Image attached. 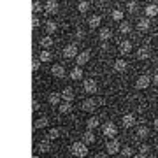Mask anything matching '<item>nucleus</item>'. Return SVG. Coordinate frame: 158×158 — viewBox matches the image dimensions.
Segmentation results:
<instances>
[{
	"instance_id": "obj_44",
	"label": "nucleus",
	"mask_w": 158,
	"mask_h": 158,
	"mask_svg": "<svg viewBox=\"0 0 158 158\" xmlns=\"http://www.w3.org/2000/svg\"><path fill=\"white\" fill-rule=\"evenodd\" d=\"M153 81H155V85H158V74H155V77H153Z\"/></svg>"
},
{
	"instance_id": "obj_1",
	"label": "nucleus",
	"mask_w": 158,
	"mask_h": 158,
	"mask_svg": "<svg viewBox=\"0 0 158 158\" xmlns=\"http://www.w3.org/2000/svg\"><path fill=\"white\" fill-rule=\"evenodd\" d=\"M70 151H72L74 156H86L88 155V148H86V142H74L72 148H70Z\"/></svg>"
},
{
	"instance_id": "obj_29",
	"label": "nucleus",
	"mask_w": 158,
	"mask_h": 158,
	"mask_svg": "<svg viewBox=\"0 0 158 158\" xmlns=\"http://www.w3.org/2000/svg\"><path fill=\"white\" fill-rule=\"evenodd\" d=\"M72 111V106H70V102H63V104H60V113L62 114H67Z\"/></svg>"
},
{
	"instance_id": "obj_45",
	"label": "nucleus",
	"mask_w": 158,
	"mask_h": 158,
	"mask_svg": "<svg viewBox=\"0 0 158 158\" xmlns=\"http://www.w3.org/2000/svg\"><path fill=\"white\" fill-rule=\"evenodd\" d=\"M132 158H146V156H144V155H141V153H139V155H135V156H132Z\"/></svg>"
},
{
	"instance_id": "obj_7",
	"label": "nucleus",
	"mask_w": 158,
	"mask_h": 158,
	"mask_svg": "<svg viewBox=\"0 0 158 158\" xmlns=\"http://www.w3.org/2000/svg\"><path fill=\"white\" fill-rule=\"evenodd\" d=\"M77 56V46L76 44H69L63 49V58H76Z\"/></svg>"
},
{
	"instance_id": "obj_38",
	"label": "nucleus",
	"mask_w": 158,
	"mask_h": 158,
	"mask_svg": "<svg viewBox=\"0 0 158 158\" xmlns=\"http://www.w3.org/2000/svg\"><path fill=\"white\" fill-rule=\"evenodd\" d=\"M76 39L83 40V39H85V32H83V30H76Z\"/></svg>"
},
{
	"instance_id": "obj_25",
	"label": "nucleus",
	"mask_w": 158,
	"mask_h": 158,
	"mask_svg": "<svg viewBox=\"0 0 158 158\" xmlns=\"http://www.w3.org/2000/svg\"><path fill=\"white\" fill-rule=\"evenodd\" d=\"M137 28L141 30V32H146V30L149 28V21H148L146 18H142V19H139V21H137Z\"/></svg>"
},
{
	"instance_id": "obj_15",
	"label": "nucleus",
	"mask_w": 158,
	"mask_h": 158,
	"mask_svg": "<svg viewBox=\"0 0 158 158\" xmlns=\"http://www.w3.org/2000/svg\"><path fill=\"white\" fill-rule=\"evenodd\" d=\"M98 125H100V119L97 118V116H91V118H88V119H86V127H88L90 130L98 128Z\"/></svg>"
},
{
	"instance_id": "obj_47",
	"label": "nucleus",
	"mask_w": 158,
	"mask_h": 158,
	"mask_svg": "<svg viewBox=\"0 0 158 158\" xmlns=\"http://www.w3.org/2000/svg\"><path fill=\"white\" fill-rule=\"evenodd\" d=\"M56 158H60V156H56Z\"/></svg>"
},
{
	"instance_id": "obj_14",
	"label": "nucleus",
	"mask_w": 158,
	"mask_h": 158,
	"mask_svg": "<svg viewBox=\"0 0 158 158\" xmlns=\"http://www.w3.org/2000/svg\"><path fill=\"white\" fill-rule=\"evenodd\" d=\"M130 51H132V42H130V40L119 42V53H121V55H128Z\"/></svg>"
},
{
	"instance_id": "obj_4",
	"label": "nucleus",
	"mask_w": 158,
	"mask_h": 158,
	"mask_svg": "<svg viewBox=\"0 0 158 158\" xmlns=\"http://www.w3.org/2000/svg\"><path fill=\"white\" fill-rule=\"evenodd\" d=\"M83 90H85L86 93H90V95L97 93V81L95 79H86L85 83H83Z\"/></svg>"
},
{
	"instance_id": "obj_28",
	"label": "nucleus",
	"mask_w": 158,
	"mask_h": 158,
	"mask_svg": "<svg viewBox=\"0 0 158 158\" xmlns=\"http://www.w3.org/2000/svg\"><path fill=\"white\" fill-rule=\"evenodd\" d=\"M156 14H158V6H153L151 4V6L146 7V16L151 18V16H156Z\"/></svg>"
},
{
	"instance_id": "obj_35",
	"label": "nucleus",
	"mask_w": 158,
	"mask_h": 158,
	"mask_svg": "<svg viewBox=\"0 0 158 158\" xmlns=\"http://www.w3.org/2000/svg\"><path fill=\"white\" fill-rule=\"evenodd\" d=\"M88 7H90V6H88V2H79L77 9H79L81 12H86V11H88Z\"/></svg>"
},
{
	"instance_id": "obj_2",
	"label": "nucleus",
	"mask_w": 158,
	"mask_h": 158,
	"mask_svg": "<svg viewBox=\"0 0 158 158\" xmlns=\"http://www.w3.org/2000/svg\"><path fill=\"white\" fill-rule=\"evenodd\" d=\"M102 132H104V135L106 137H116V134H118V127H116L114 123H104Z\"/></svg>"
},
{
	"instance_id": "obj_31",
	"label": "nucleus",
	"mask_w": 158,
	"mask_h": 158,
	"mask_svg": "<svg viewBox=\"0 0 158 158\" xmlns=\"http://www.w3.org/2000/svg\"><path fill=\"white\" fill-rule=\"evenodd\" d=\"M40 46H42V48H51V46H53V39H51V37H42V39H40Z\"/></svg>"
},
{
	"instance_id": "obj_33",
	"label": "nucleus",
	"mask_w": 158,
	"mask_h": 158,
	"mask_svg": "<svg viewBox=\"0 0 158 158\" xmlns=\"http://www.w3.org/2000/svg\"><path fill=\"white\" fill-rule=\"evenodd\" d=\"M113 19H116V21H121V19H123V11H119V9L113 11Z\"/></svg>"
},
{
	"instance_id": "obj_41",
	"label": "nucleus",
	"mask_w": 158,
	"mask_h": 158,
	"mask_svg": "<svg viewBox=\"0 0 158 158\" xmlns=\"http://www.w3.org/2000/svg\"><path fill=\"white\" fill-rule=\"evenodd\" d=\"M39 109H40V104L37 100H34V111H39Z\"/></svg>"
},
{
	"instance_id": "obj_30",
	"label": "nucleus",
	"mask_w": 158,
	"mask_h": 158,
	"mask_svg": "<svg viewBox=\"0 0 158 158\" xmlns=\"http://www.w3.org/2000/svg\"><path fill=\"white\" fill-rule=\"evenodd\" d=\"M58 137H60V130L58 128H51L49 132H48V139H49V141H55Z\"/></svg>"
},
{
	"instance_id": "obj_37",
	"label": "nucleus",
	"mask_w": 158,
	"mask_h": 158,
	"mask_svg": "<svg viewBox=\"0 0 158 158\" xmlns=\"http://www.w3.org/2000/svg\"><path fill=\"white\" fill-rule=\"evenodd\" d=\"M139 151H141V155H146L149 151V146L148 144H142V146H139Z\"/></svg>"
},
{
	"instance_id": "obj_5",
	"label": "nucleus",
	"mask_w": 158,
	"mask_h": 158,
	"mask_svg": "<svg viewBox=\"0 0 158 158\" xmlns=\"http://www.w3.org/2000/svg\"><path fill=\"white\" fill-rule=\"evenodd\" d=\"M81 107L85 109L86 113H93V111L97 109V100L95 98H86V100H83Z\"/></svg>"
},
{
	"instance_id": "obj_12",
	"label": "nucleus",
	"mask_w": 158,
	"mask_h": 158,
	"mask_svg": "<svg viewBox=\"0 0 158 158\" xmlns=\"http://www.w3.org/2000/svg\"><path fill=\"white\" fill-rule=\"evenodd\" d=\"M121 121H123L125 128H130V127H134V125H135V116H134V114H125Z\"/></svg>"
},
{
	"instance_id": "obj_40",
	"label": "nucleus",
	"mask_w": 158,
	"mask_h": 158,
	"mask_svg": "<svg viewBox=\"0 0 158 158\" xmlns=\"http://www.w3.org/2000/svg\"><path fill=\"white\" fill-rule=\"evenodd\" d=\"M32 69H34V72H37L40 69V60H34V63H32Z\"/></svg>"
},
{
	"instance_id": "obj_10",
	"label": "nucleus",
	"mask_w": 158,
	"mask_h": 158,
	"mask_svg": "<svg viewBox=\"0 0 158 158\" xmlns=\"http://www.w3.org/2000/svg\"><path fill=\"white\" fill-rule=\"evenodd\" d=\"M44 11L49 12V14H55V12L58 11V2L56 0H48L46 6H44Z\"/></svg>"
},
{
	"instance_id": "obj_32",
	"label": "nucleus",
	"mask_w": 158,
	"mask_h": 158,
	"mask_svg": "<svg viewBox=\"0 0 158 158\" xmlns=\"http://www.w3.org/2000/svg\"><path fill=\"white\" fill-rule=\"evenodd\" d=\"M46 30H48L49 34L56 32V23H55V21H48V23H46Z\"/></svg>"
},
{
	"instance_id": "obj_13",
	"label": "nucleus",
	"mask_w": 158,
	"mask_h": 158,
	"mask_svg": "<svg viewBox=\"0 0 158 158\" xmlns=\"http://www.w3.org/2000/svg\"><path fill=\"white\" fill-rule=\"evenodd\" d=\"M97 141V137H95V134H93V130H86L85 132V135H83V142H86V144H93V142Z\"/></svg>"
},
{
	"instance_id": "obj_24",
	"label": "nucleus",
	"mask_w": 158,
	"mask_h": 158,
	"mask_svg": "<svg viewBox=\"0 0 158 158\" xmlns=\"http://www.w3.org/2000/svg\"><path fill=\"white\" fill-rule=\"evenodd\" d=\"M113 67H114L116 72H123V70H127V62H125V60H116Z\"/></svg>"
},
{
	"instance_id": "obj_46",
	"label": "nucleus",
	"mask_w": 158,
	"mask_h": 158,
	"mask_svg": "<svg viewBox=\"0 0 158 158\" xmlns=\"http://www.w3.org/2000/svg\"><path fill=\"white\" fill-rule=\"evenodd\" d=\"M155 130H156V132H158V118L155 119Z\"/></svg>"
},
{
	"instance_id": "obj_21",
	"label": "nucleus",
	"mask_w": 158,
	"mask_h": 158,
	"mask_svg": "<svg viewBox=\"0 0 158 158\" xmlns=\"http://www.w3.org/2000/svg\"><path fill=\"white\" fill-rule=\"evenodd\" d=\"M113 37V32L109 28H100V32H98V39H102V40H109Z\"/></svg>"
},
{
	"instance_id": "obj_27",
	"label": "nucleus",
	"mask_w": 158,
	"mask_h": 158,
	"mask_svg": "<svg viewBox=\"0 0 158 158\" xmlns=\"http://www.w3.org/2000/svg\"><path fill=\"white\" fill-rule=\"evenodd\" d=\"M119 153H121V156H125V158H128V156H134V149L130 146H125V148H121L119 149Z\"/></svg>"
},
{
	"instance_id": "obj_8",
	"label": "nucleus",
	"mask_w": 158,
	"mask_h": 158,
	"mask_svg": "<svg viewBox=\"0 0 158 158\" xmlns=\"http://www.w3.org/2000/svg\"><path fill=\"white\" fill-rule=\"evenodd\" d=\"M51 74L58 79L65 77V67H63V65H53V67H51Z\"/></svg>"
},
{
	"instance_id": "obj_22",
	"label": "nucleus",
	"mask_w": 158,
	"mask_h": 158,
	"mask_svg": "<svg viewBox=\"0 0 158 158\" xmlns=\"http://www.w3.org/2000/svg\"><path fill=\"white\" fill-rule=\"evenodd\" d=\"M49 149H51L49 141H42V142H39V144H37V151H39V153H48Z\"/></svg>"
},
{
	"instance_id": "obj_17",
	"label": "nucleus",
	"mask_w": 158,
	"mask_h": 158,
	"mask_svg": "<svg viewBox=\"0 0 158 158\" xmlns=\"http://www.w3.org/2000/svg\"><path fill=\"white\" fill-rule=\"evenodd\" d=\"M60 100H62V95L60 93H49V97H48V102H49L51 106H58Z\"/></svg>"
},
{
	"instance_id": "obj_43",
	"label": "nucleus",
	"mask_w": 158,
	"mask_h": 158,
	"mask_svg": "<svg viewBox=\"0 0 158 158\" xmlns=\"http://www.w3.org/2000/svg\"><path fill=\"white\" fill-rule=\"evenodd\" d=\"M40 23H39V18H34V28H37Z\"/></svg>"
},
{
	"instance_id": "obj_18",
	"label": "nucleus",
	"mask_w": 158,
	"mask_h": 158,
	"mask_svg": "<svg viewBox=\"0 0 158 158\" xmlns=\"http://www.w3.org/2000/svg\"><path fill=\"white\" fill-rule=\"evenodd\" d=\"M48 123H49V119L46 118V116H42V118H37L34 123V128H44V127H48Z\"/></svg>"
},
{
	"instance_id": "obj_16",
	"label": "nucleus",
	"mask_w": 158,
	"mask_h": 158,
	"mask_svg": "<svg viewBox=\"0 0 158 158\" xmlns=\"http://www.w3.org/2000/svg\"><path fill=\"white\" fill-rule=\"evenodd\" d=\"M70 79L72 81H81L83 79V70H81V67H74L70 70Z\"/></svg>"
},
{
	"instance_id": "obj_42",
	"label": "nucleus",
	"mask_w": 158,
	"mask_h": 158,
	"mask_svg": "<svg viewBox=\"0 0 158 158\" xmlns=\"http://www.w3.org/2000/svg\"><path fill=\"white\" fill-rule=\"evenodd\" d=\"M95 158H107V155H106V153H97Z\"/></svg>"
},
{
	"instance_id": "obj_6",
	"label": "nucleus",
	"mask_w": 158,
	"mask_h": 158,
	"mask_svg": "<svg viewBox=\"0 0 158 158\" xmlns=\"http://www.w3.org/2000/svg\"><path fill=\"white\" fill-rule=\"evenodd\" d=\"M149 83H151V77L144 74V76H139V77H137L135 86L139 88V90H144V88H148V86H149Z\"/></svg>"
},
{
	"instance_id": "obj_20",
	"label": "nucleus",
	"mask_w": 158,
	"mask_h": 158,
	"mask_svg": "<svg viewBox=\"0 0 158 158\" xmlns=\"http://www.w3.org/2000/svg\"><path fill=\"white\" fill-rule=\"evenodd\" d=\"M51 58H53V55H51L48 49H42L39 53V60H40V63H44V62H51Z\"/></svg>"
},
{
	"instance_id": "obj_34",
	"label": "nucleus",
	"mask_w": 158,
	"mask_h": 158,
	"mask_svg": "<svg viewBox=\"0 0 158 158\" xmlns=\"http://www.w3.org/2000/svg\"><path fill=\"white\" fill-rule=\"evenodd\" d=\"M119 32H121V34H128L130 32V25L128 23H121V25H119Z\"/></svg>"
},
{
	"instance_id": "obj_19",
	"label": "nucleus",
	"mask_w": 158,
	"mask_h": 158,
	"mask_svg": "<svg viewBox=\"0 0 158 158\" xmlns=\"http://www.w3.org/2000/svg\"><path fill=\"white\" fill-rule=\"evenodd\" d=\"M100 16L98 14H93V16H90V19H88V25H90V28H97L98 25H100Z\"/></svg>"
},
{
	"instance_id": "obj_9",
	"label": "nucleus",
	"mask_w": 158,
	"mask_h": 158,
	"mask_svg": "<svg viewBox=\"0 0 158 158\" xmlns=\"http://www.w3.org/2000/svg\"><path fill=\"white\" fill-rule=\"evenodd\" d=\"M90 51L86 49V51H83V53H77V56H76V62H77V65H85L88 60H90Z\"/></svg>"
},
{
	"instance_id": "obj_11",
	"label": "nucleus",
	"mask_w": 158,
	"mask_h": 158,
	"mask_svg": "<svg viewBox=\"0 0 158 158\" xmlns=\"http://www.w3.org/2000/svg\"><path fill=\"white\" fill-rule=\"evenodd\" d=\"M62 95V98L65 102H72L74 100V90L70 88V86H67V88H63V91L60 93Z\"/></svg>"
},
{
	"instance_id": "obj_36",
	"label": "nucleus",
	"mask_w": 158,
	"mask_h": 158,
	"mask_svg": "<svg viewBox=\"0 0 158 158\" xmlns=\"http://www.w3.org/2000/svg\"><path fill=\"white\" fill-rule=\"evenodd\" d=\"M135 9H137V4H135V2H128L127 11H128V12H135Z\"/></svg>"
},
{
	"instance_id": "obj_23",
	"label": "nucleus",
	"mask_w": 158,
	"mask_h": 158,
	"mask_svg": "<svg viewBox=\"0 0 158 158\" xmlns=\"http://www.w3.org/2000/svg\"><path fill=\"white\" fill-rule=\"evenodd\" d=\"M137 58L139 60H148L149 58V49L148 48H139L137 49Z\"/></svg>"
},
{
	"instance_id": "obj_39",
	"label": "nucleus",
	"mask_w": 158,
	"mask_h": 158,
	"mask_svg": "<svg viewBox=\"0 0 158 158\" xmlns=\"http://www.w3.org/2000/svg\"><path fill=\"white\" fill-rule=\"evenodd\" d=\"M40 11H42V6H40V2L35 0L34 2V12H40Z\"/></svg>"
},
{
	"instance_id": "obj_3",
	"label": "nucleus",
	"mask_w": 158,
	"mask_h": 158,
	"mask_svg": "<svg viewBox=\"0 0 158 158\" xmlns=\"http://www.w3.org/2000/svg\"><path fill=\"white\" fill-rule=\"evenodd\" d=\"M119 149H121V146H119L118 139H111V141L106 144V151H107L109 155H116V153H119Z\"/></svg>"
},
{
	"instance_id": "obj_26",
	"label": "nucleus",
	"mask_w": 158,
	"mask_h": 158,
	"mask_svg": "<svg viewBox=\"0 0 158 158\" xmlns=\"http://www.w3.org/2000/svg\"><path fill=\"white\" fill-rule=\"evenodd\" d=\"M135 135L139 137V139H146V137L149 135V130H148L146 127H139L137 132H135Z\"/></svg>"
}]
</instances>
